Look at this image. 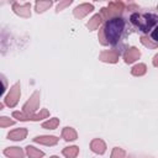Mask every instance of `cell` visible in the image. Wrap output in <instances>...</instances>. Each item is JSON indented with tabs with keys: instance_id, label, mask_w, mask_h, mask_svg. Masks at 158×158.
Listing matches in <instances>:
<instances>
[{
	"instance_id": "cell-8",
	"label": "cell",
	"mask_w": 158,
	"mask_h": 158,
	"mask_svg": "<svg viewBox=\"0 0 158 158\" xmlns=\"http://www.w3.org/2000/svg\"><path fill=\"white\" fill-rule=\"evenodd\" d=\"M138 57H139L138 49H136V48H130V49L126 52V54H125V60H126L127 63H132V62L136 60Z\"/></svg>"
},
{
	"instance_id": "cell-5",
	"label": "cell",
	"mask_w": 158,
	"mask_h": 158,
	"mask_svg": "<svg viewBox=\"0 0 158 158\" xmlns=\"http://www.w3.org/2000/svg\"><path fill=\"white\" fill-rule=\"evenodd\" d=\"M100 58L101 60H105V62H116L118 58V54L115 51H105L101 53Z\"/></svg>"
},
{
	"instance_id": "cell-11",
	"label": "cell",
	"mask_w": 158,
	"mask_h": 158,
	"mask_svg": "<svg viewBox=\"0 0 158 158\" xmlns=\"http://www.w3.org/2000/svg\"><path fill=\"white\" fill-rule=\"evenodd\" d=\"M63 137H64V139H67V141L75 139V138H77V132H75L73 128H70V127H65V128L63 130Z\"/></svg>"
},
{
	"instance_id": "cell-6",
	"label": "cell",
	"mask_w": 158,
	"mask_h": 158,
	"mask_svg": "<svg viewBox=\"0 0 158 158\" xmlns=\"http://www.w3.org/2000/svg\"><path fill=\"white\" fill-rule=\"evenodd\" d=\"M27 135V131L25 128H20V130H15L12 132L9 133V138L14 139V141H19V139H23Z\"/></svg>"
},
{
	"instance_id": "cell-7",
	"label": "cell",
	"mask_w": 158,
	"mask_h": 158,
	"mask_svg": "<svg viewBox=\"0 0 158 158\" xmlns=\"http://www.w3.org/2000/svg\"><path fill=\"white\" fill-rule=\"evenodd\" d=\"M35 141L38 142V143L47 144V146H52V144H56L57 143L58 138H56L54 136H42V137H36Z\"/></svg>"
},
{
	"instance_id": "cell-9",
	"label": "cell",
	"mask_w": 158,
	"mask_h": 158,
	"mask_svg": "<svg viewBox=\"0 0 158 158\" xmlns=\"http://www.w3.org/2000/svg\"><path fill=\"white\" fill-rule=\"evenodd\" d=\"M51 5H52V1L51 0H37V2H36V10H37V12H43Z\"/></svg>"
},
{
	"instance_id": "cell-15",
	"label": "cell",
	"mask_w": 158,
	"mask_h": 158,
	"mask_svg": "<svg viewBox=\"0 0 158 158\" xmlns=\"http://www.w3.org/2000/svg\"><path fill=\"white\" fill-rule=\"evenodd\" d=\"M144 73H146V65L144 64H138V65L133 67V69H132V74H135V75H141Z\"/></svg>"
},
{
	"instance_id": "cell-1",
	"label": "cell",
	"mask_w": 158,
	"mask_h": 158,
	"mask_svg": "<svg viewBox=\"0 0 158 158\" xmlns=\"http://www.w3.org/2000/svg\"><path fill=\"white\" fill-rule=\"evenodd\" d=\"M123 27H125V23H123L122 19H120V17L110 19L106 22L105 27L101 30V33H100L101 43H104V40H106L105 44H107V43H116L120 40L121 35H122Z\"/></svg>"
},
{
	"instance_id": "cell-10",
	"label": "cell",
	"mask_w": 158,
	"mask_h": 158,
	"mask_svg": "<svg viewBox=\"0 0 158 158\" xmlns=\"http://www.w3.org/2000/svg\"><path fill=\"white\" fill-rule=\"evenodd\" d=\"M91 148H93V151L96 152V153H104V151H105V144H104V142L100 141V139H94V141L91 142Z\"/></svg>"
},
{
	"instance_id": "cell-2",
	"label": "cell",
	"mask_w": 158,
	"mask_h": 158,
	"mask_svg": "<svg viewBox=\"0 0 158 158\" xmlns=\"http://www.w3.org/2000/svg\"><path fill=\"white\" fill-rule=\"evenodd\" d=\"M131 20L142 31H146V32L149 31V28L156 25V16H153V15H143V16H141V15L136 14V15H133L131 17Z\"/></svg>"
},
{
	"instance_id": "cell-13",
	"label": "cell",
	"mask_w": 158,
	"mask_h": 158,
	"mask_svg": "<svg viewBox=\"0 0 158 158\" xmlns=\"http://www.w3.org/2000/svg\"><path fill=\"white\" fill-rule=\"evenodd\" d=\"M100 22H101V17L99 16V15H95L90 21H89V23H88V27L90 28V30H95L99 25H100Z\"/></svg>"
},
{
	"instance_id": "cell-20",
	"label": "cell",
	"mask_w": 158,
	"mask_h": 158,
	"mask_svg": "<svg viewBox=\"0 0 158 158\" xmlns=\"http://www.w3.org/2000/svg\"><path fill=\"white\" fill-rule=\"evenodd\" d=\"M5 89H6V80L2 75H0V96L4 94Z\"/></svg>"
},
{
	"instance_id": "cell-19",
	"label": "cell",
	"mask_w": 158,
	"mask_h": 158,
	"mask_svg": "<svg viewBox=\"0 0 158 158\" xmlns=\"http://www.w3.org/2000/svg\"><path fill=\"white\" fill-rule=\"evenodd\" d=\"M14 125V121L7 117H0V126H10Z\"/></svg>"
},
{
	"instance_id": "cell-14",
	"label": "cell",
	"mask_w": 158,
	"mask_h": 158,
	"mask_svg": "<svg viewBox=\"0 0 158 158\" xmlns=\"http://www.w3.org/2000/svg\"><path fill=\"white\" fill-rule=\"evenodd\" d=\"M5 154H6V156H15V157H21V156H23L22 151H21L20 148H17V147H12V148H10V149H6V151H5Z\"/></svg>"
},
{
	"instance_id": "cell-22",
	"label": "cell",
	"mask_w": 158,
	"mask_h": 158,
	"mask_svg": "<svg viewBox=\"0 0 158 158\" xmlns=\"http://www.w3.org/2000/svg\"><path fill=\"white\" fill-rule=\"evenodd\" d=\"M117 154H118V156H125V153H123L122 151H118V149L116 148V149L114 151V153H112V157H115V156H117Z\"/></svg>"
},
{
	"instance_id": "cell-23",
	"label": "cell",
	"mask_w": 158,
	"mask_h": 158,
	"mask_svg": "<svg viewBox=\"0 0 158 158\" xmlns=\"http://www.w3.org/2000/svg\"><path fill=\"white\" fill-rule=\"evenodd\" d=\"M1 109H2V104H0V110H1Z\"/></svg>"
},
{
	"instance_id": "cell-21",
	"label": "cell",
	"mask_w": 158,
	"mask_h": 158,
	"mask_svg": "<svg viewBox=\"0 0 158 158\" xmlns=\"http://www.w3.org/2000/svg\"><path fill=\"white\" fill-rule=\"evenodd\" d=\"M72 1H73V0H63V1H62V2H60V4L58 5V7H57V10H58V11H59V10H62L63 7H65L67 5H69V4L72 2Z\"/></svg>"
},
{
	"instance_id": "cell-4",
	"label": "cell",
	"mask_w": 158,
	"mask_h": 158,
	"mask_svg": "<svg viewBox=\"0 0 158 158\" xmlns=\"http://www.w3.org/2000/svg\"><path fill=\"white\" fill-rule=\"evenodd\" d=\"M93 10V5H89V4H83L80 6H78L75 10H74V15L77 17H83L85 16L88 12H90Z\"/></svg>"
},
{
	"instance_id": "cell-3",
	"label": "cell",
	"mask_w": 158,
	"mask_h": 158,
	"mask_svg": "<svg viewBox=\"0 0 158 158\" xmlns=\"http://www.w3.org/2000/svg\"><path fill=\"white\" fill-rule=\"evenodd\" d=\"M19 96H20V84H15L12 86V89L10 90L9 95L6 96V105L9 106H15L17 100H19Z\"/></svg>"
},
{
	"instance_id": "cell-12",
	"label": "cell",
	"mask_w": 158,
	"mask_h": 158,
	"mask_svg": "<svg viewBox=\"0 0 158 158\" xmlns=\"http://www.w3.org/2000/svg\"><path fill=\"white\" fill-rule=\"evenodd\" d=\"M14 9L17 14L23 15V16H30V4H26L25 6H19V5H14Z\"/></svg>"
},
{
	"instance_id": "cell-18",
	"label": "cell",
	"mask_w": 158,
	"mask_h": 158,
	"mask_svg": "<svg viewBox=\"0 0 158 158\" xmlns=\"http://www.w3.org/2000/svg\"><path fill=\"white\" fill-rule=\"evenodd\" d=\"M58 118H53V120H51V121H48V122H44L42 126L44 127V128H56L57 127V125H58Z\"/></svg>"
},
{
	"instance_id": "cell-17",
	"label": "cell",
	"mask_w": 158,
	"mask_h": 158,
	"mask_svg": "<svg viewBox=\"0 0 158 158\" xmlns=\"http://www.w3.org/2000/svg\"><path fill=\"white\" fill-rule=\"evenodd\" d=\"M26 148H27V153H28V156H31V157H40V156H43V152H41V151H36L35 147H32V146H27Z\"/></svg>"
},
{
	"instance_id": "cell-16",
	"label": "cell",
	"mask_w": 158,
	"mask_h": 158,
	"mask_svg": "<svg viewBox=\"0 0 158 158\" xmlns=\"http://www.w3.org/2000/svg\"><path fill=\"white\" fill-rule=\"evenodd\" d=\"M78 153V147H68L63 151V154L67 157H75Z\"/></svg>"
}]
</instances>
